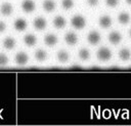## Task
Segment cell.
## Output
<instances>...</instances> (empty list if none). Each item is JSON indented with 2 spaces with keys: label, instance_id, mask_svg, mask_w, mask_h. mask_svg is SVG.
Returning a JSON list of instances; mask_svg holds the SVG:
<instances>
[{
  "label": "cell",
  "instance_id": "obj_1",
  "mask_svg": "<svg viewBox=\"0 0 131 126\" xmlns=\"http://www.w3.org/2000/svg\"><path fill=\"white\" fill-rule=\"evenodd\" d=\"M113 57V51L107 46H100L96 50V58L101 62L110 61Z\"/></svg>",
  "mask_w": 131,
  "mask_h": 126
},
{
  "label": "cell",
  "instance_id": "obj_2",
  "mask_svg": "<svg viewBox=\"0 0 131 126\" xmlns=\"http://www.w3.org/2000/svg\"><path fill=\"white\" fill-rule=\"evenodd\" d=\"M87 25V20L82 14H75L71 17V26L76 30H83Z\"/></svg>",
  "mask_w": 131,
  "mask_h": 126
},
{
  "label": "cell",
  "instance_id": "obj_3",
  "mask_svg": "<svg viewBox=\"0 0 131 126\" xmlns=\"http://www.w3.org/2000/svg\"><path fill=\"white\" fill-rule=\"evenodd\" d=\"M107 41L112 45H119L123 41V34L118 30H113L107 34Z\"/></svg>",
  "mask_w": 131,
  "mask_h": 126
},
{
  "label": "cell",
  "instance_id": "obj_4",
  "mask_svg": "<svg viewBox=\"0 0 131 126\" xmlns=\"http://www.w3.org/2000/svg\"><path fill=\"white\" fill-rule=\"evenodd\" d=\"M98 26L103 29V30H107L110 29L112 26H113V23H114V19L111 15L108 14H102L98 17Z\"/></svg>",
  "mask_w": 131,
  "mask_h": 126
},
{
  "label": "cell",
  "instance_id": "obj_5",
  "mask_svg": "<svg viewBox=\"0 0 131 126\" xmlns=\"http://www.w3.org/2000/svg\"><path fill=\"white\" fill-rule=\"evenodd\" d=\"M86 40L90 45H97L101 41V34L96 30H92L87 34Z\"/></svg>",
  "mask_w": 131,
  "mask_h": 126
},
{
  "label": "cell",
  "instance_id": "obj_6",
  "mask_svg": "<svg viewBox=\"0 0 131 126\" xmlns=\"http://www.w3.org/2000/svg\"><path fill=\"white\" fill-rule=\"evenodd\" d=\"M118 58L123 61V62H127L131 60V49L129 47H121L118 51Z\"/></svg>",
  "mask_w": 131,
  "mask_h": 126
},
{
  "label": "cell",
  "instance_id": "obj_7",
  "mask_svg": "<svg viewBox=\"0 0 131 126\" xmlns=\"http://www.w3.org/2000/svg\"><path fill=\"white\" fill-rule=\"evenodd\" d=\"M117 22L121 26H128L131 23V14L128 11H121L117 15Z\"/></svg>",
  "mask_w": 131,
  "mask_h": 126
},
{
  "label": "cell",
  "instance_id": "obj_8",
  "mask_svg": "<svg viewBox=\"0 0 131 126\" xmlns=\"http://www.w3.org/2000/svg\"><path fill=\"white\" fill-rule=\"evenodd\" d=\"M63 39H64V42L70 45V46H73V45H76L78 43V35L75 33V32H72V31H69L64 34L63 36Z\"/></svg>",
  "mask_w": 131,
  "mask_h": 126
},
{
  "label": "cell",
  "instance_id": "obj_9",
  "mask_svg": "<svg viewBox=\"0 0 131 126\" xmlns=\"http://www.w3.org/2000/svg\"><path fill=\"white\" fill-rule=\"evenodd\" d=\"M20 7L26 13H31L36 9V3L34 0H23L20 3Z\"/></svg>",
  "mask_w": 131,
  "mask_h": 126
},
{
  "label": "cell",
  "instance_id": "obj_10",
  "mask_svg": "<svg viewBox=\"0 0 131 126\" xmlns=\"http://www.w3.org/2000/svg\"><path fill=\"white\" fill-rule=\"evenodd\" d=\"M28 61H29V56L24 51H19L14 56V62L17 66H25V65H27Z\"/></svg>",
  "mask_w": 131,
  "mask_h": 126
},
{
  "label": "cell",
  "instance_id": "obj_11",
  "mask_svg": "<svg viewBox=\"0 0 131 126\" xmlns=\"http://www.w3.org/2000/svg\"><path fill=\"white\" fill-rule=\"evenodd\" d=\"M28 27V23L25 18L23 17H19V18H16L14 22H13V29L17 32H23L27 29Z\"/></svg>",
  "mask_w": 131,
  "mask_h": 126
},
{
  "label": "cell",
  "instance_id": "obj_12",
  "mask_svg": "<svg viewBox=\"0 0 131 126\" xmlns=\"http://www.w3.org/2000/svg\"><path fill=\"white\" fill-rule=\"evenodd\" d=\"M43 42L46 46L48 47H53L57 42H58V38L55 34H46L44 36V39H43Z\"/></svg>",
  "mask_w": 131,
  "mask_h": 126
},
{
  "label": "cell",
  "instance_id": "obj_13",
  "mask_svg": "<svg viewBox=\"0 0 131 126\" xmlns=\"http://www.w3.org/2000/svg\"><path fill=\"white\" fill-rule=\"evenodd\" d=\"M33 27L37 30V31H42L47 27V22L44 17L42 16H37L34 22H33Z\"/></svg>",
  "mask_w": 131,
  "mask_h": 126
},
{
  "label": "cell",
  "instance_id": "obj_14",
  "mask_svg": "<svg viewBox=\"0 0 131 126\" xmlns=\"http://www.w3.org/2000/svg\"><path fill=\"white\" fill-rule=\"evenodd\" d=\"M52 25L56 29H62L67 25V19L62 15H56V16H54V18L52 20Z\"/></svg>",
  "mask_w": 131,
  "mask_h": 126
},
{
  "label": "cell",
  "instance_id": "obj_15",
  "mask_svg": "<svg viewBox=\"0 0 131 126\" xmlns=\"http://www.w3.org/2000/svg\"><path fill=\"white\" fill-rule=\"evenodd\" d=\"M13 11V6L11 3L9 2H4L3 4H1L0 6V13L4 16H8L12 13Z\"/></svg>",
  "mask_w": 131,
  "mask_h": 126
},
{
  "label": "cell",
  "instance_id": "obj_16",
  "mask_svg": "<svg viewBox=\"0 0 131 126\" xmlns=\"http://www.w3.org/2000/svg\"><path fill=\"white\" fill-rule=\"evenodd\" d=\"M2 44H3V47H4L5 49H7V50H11V49H13V48L16 46V40H15L13 37L8 36V37L4 38Z\"/></svg>",
  "mask_w": 131,
  "mask_h": 126
},
{
  "label": "cell",
  "instance_id": "obj_17",
  "mask_svg": "<svg viewBox=\"0 0 131 126\" xmlns=\"http://www.w3.org/2000/svg\"><path fill=\"white\" fill-rule=\"evenodd\" d=\"M56 59L60 64H66L70 60V53L64 49H60L56 54Z\"/></svg>",
  "mask_w": 131,
  "mask_h": 126
},
{
  "label": "cell",
  "instance_id": "obj_18",
  "mask_svg": "<svg viewBox=\"0 0 131 126\" xmlns=\"http://www.w3.org/2000/svg\"><path fill=\"white\" fill-rule=\"evenodd\" d=\"M78 57L80 58V60L87 61L91 57V52H90V50L88 48L83 47V48L79 49V51H78Z\"/></svg>",
  "mask_w": 131,
  "mask_h": 126
},
{
  "label": "cell",
  "instance_id": "obj_19",
  "mask_svg": "<svg viewBox=\"0 0 131 126\" xmlns=\"http://www.w3.org/2000/svg\"><path fill=\"white\" fill-rule=\"evenodd\" d=\"M23 41H24V43H25L27 46L31 47V46L36 45V43H37V37H36L34 34H27V35L24 36Z\"/></svg>",
  "mask_w": 131,
  "mask_h": 126
},
{
  "label": "cell",
  "instance_id": "obj_20",
  "mask_svg": "<svg viewBox=\"0 0 131 126\" xmlns=\"http://www.w3.org/2000/svg\"><path fill=\"white\" fill-rule=\"evenodd\" d=\"M42 7L46 12H52L56 7V3L54 0H44L42 3Z\"/></svg>",
  "mask_w": 131,
  "mask_h": 126
},
{
  "label": "cell",
  "instance_id": "obj_21",
  "mask_svg": "<svg viewBox=\"0 0 131 126\" xmlns=\"http://www.w3.org/2000/svg\"><path fill=\"white\" fill-rule=\"evenodd\" d=\"M34 56H35V59H36V60L42 62V61L46 60V58H47V52H46L44 49L39 48V49H37V50L35 51Z\"/></svg>",
  "mask_w": 131,
  "mask_h": 126
},
{
  "label": "cell",
  "instance_id": "obj_22",
  "mask_svg": "<svg viewBox=\"0 0 131 126\" xmlns=\"http://www.w3.org/2000/svg\"><path fill=\"white\" fill-rule=\"evenodd\" d=\"M75 6V0H61V7L64 10H71Z\"/></svg>",
  "mask_w": 131,
  "mask_h": 126
},
{
  "label": "cell",
  "instance_id": "obj_23",
  "mask_svg": "<svg viewBox=\"0 0 131 126\" xmlns=\"http://www.w3.org/2000/svg\"><path fill=\"white\" fill-rule=\"evenodd\" d=\"M121 3V0H104L105 6L108 8H117Z\"/></svg>",
  "mask_w": 131,
  "mask_h": 126
},
{
  "label": "cell",
  "instance_id": "obj_24",
  "mask_svg": "<svg viewBox=\"0 0 131 126\" xmlns=\"http://www.w3.org/2000/svg\"><path fill=\"white\" fill-rule=\"evenodd\" d=\"M8 61H9L8 56H7L5 53H0V67H5V66H7Z\"/></svg>",
  "mask_w": 131,
  "mask_h": 126
},
{
  "label": "cell",
  "instance_id": "obj_25",
  "mask_svg": "<svg viewBox=\"0 0 131 126\" xmlns=\"http://www.w3.org/2000/svg\"><path fill=\"white\" fill-rule=\"evenodd\" d=\"M100 0H86V4L89 7H96L99 5Z\"/></svg>",
  "mask_w": 131,
  "mask_h": 126
},
{
  "label": "cell",
  "instance_id": "obj_26",
  "mask_svg": "<svg viewBox=\"0 0 131 126\" xmlns=\"http://www.w3.org/2000/svg\"><path fill=\"white\" fill-rule=\"evenodd\" d=\"M6 30V24L3 20H0V33L4 32Z\"/></svg>",
  "mask_w": 131,
  "mask_h": 126
},
{
  "label": "cell",
  "instance_id": "obj_27",
  "mask_svg": "<svg viewBox=\"0 0 131 126\" xmlns=\"http://www.w3.org/2000/svg\"><path fill=\"white\" fill-rule=\"evenodd\" d=\"M124 2L127 4V5H129V6H131V0H124Z\"/></svg>",
  "mask_w": 131,
  "mask_h": 126
},
{
  "label": "cell",
  "instance_id": "obj_28",
  "mask_svg": "<svg viewBox=\"0 0 131 126\" xmlns=\"http://www.w3.org/2000/svg\"><path fill=\"white\" fill-rule=\"evenodd\" d=\"M128 36H129V38L131 39V28H130L129 31H128Z\"/></svg>",
  "mask_w": 131,
  "mask_h": 126
}]
</instances>
